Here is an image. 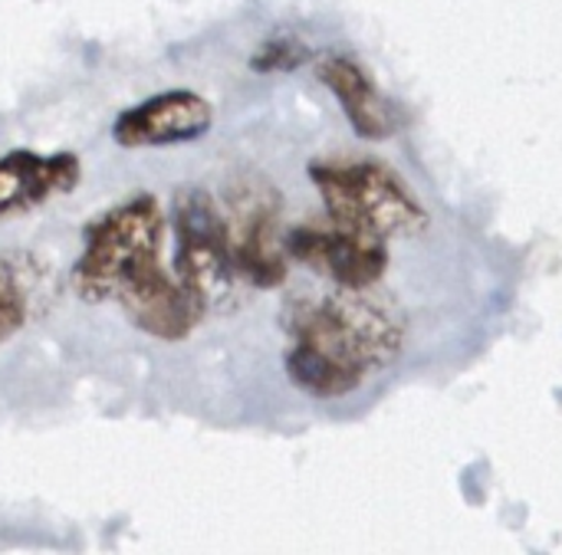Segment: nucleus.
Returning a JSON list of instances; mask_svg holds the SVG:
<instances>
[{"instance_id": "1", "label": "nucleus", "mask_w": 562, "mask_h": 555, "mask_svg": "<svg viewBox=\"0 0 562 555\" xmlns=\"http://www.w3.org/2000/svg\"><path fill=\"white\" fill-rule=\"evenodd\" d=\"M306 174L323 214L336 224L385 240H412L431 227V211L418 191L379 158H316Z\"/></svg>"}, {"instance_id": "2", "label": "nucleus", "mask_w": 562, "mask_h": 555, "mask_svg": "<svg viewBox=\"0 0 562 555\" xmlns=\"http://www.w3.org/2000/svg\"><path fill=\"white\" fill-rule=\"evenodd\" d=\"M168 217L155 194H132L82 230V250L72 263V290L86 303H115V296L145 270L161 263Z\"/></svg>"}, {"instance_id": "3", "label": "nucleus", "mask_w": 562, "mask_h": 555, "mask_svg": "<svg viewBox=\"0 0 562 555\" xmlns=\"http://www.w3.org/2000/svg\"><path fill=\"white\" fill-rule=\"evenodd\" d=\"M171 273L211 316L224 309L237 293V273L231 257V230L224 207L198 184L178 188L171 197Z\"/></svg>"}, {"instance_id": "4", "label": "nucleus", "mask_w": 562, "mask_h": 555, "mask_svg": "<svg viewBox=\"0 0 562 555\" xmlns=\"http://www.w3.org/2000/svg\"><path fill=\"white\" fill-rule=\"evenodd\" d=\"M224 217L231 230V257L237 286L254 293L286 290L293 263L286 257V224L280 191L257 174H240L224 191Z\"/></svg>"}, {"instance_id": "5", "label": "nucleus", "mask_w": 562, "mask_h": 555, "mask_svg": "<svg viewBox=\"0 0 562 555\" xmlns=\"http://www.w3.org/2000/svg\"><path fill=\"white\" fill-rule=\"evenodd\" d=\"M214 125L211 102L194 89H165L128 105L112 122V141L122 148H175L204 138Z\"/></svg>"}, {"instance_id": "6", "label": "nucleus", "mask_w": 562, "mask_h": 555, "mask_svg": "<svg viewBox=\"0 0 562 555\" xmlns=\"http://www.w3.org/2000/svg\"><path fill=\"white\" fill-rule=\"evenodd\" d=\"M316 79L336 95L352 132L362 141H385L402 128L398 105L375 86L372 72L359 59L346 53H329L316 59Z\"/></svg>"}, {"instance_id": "7", "label": "nucleus", "mask_w": 562, "mask_h": 555, "mask_svg": "<svg viewBox=\"0 0 562 555\" xmlns=\"http://www.w3.org/2000/svg\"><path fill=\"white\" fill-rule=\"evenodd\" d=\"M82 178V165L72 151L36 155L13 148L0 155V217L30 214L59 194H69Z\"/></svg>"}, {"instance_id": "8", "label": "nucleus", "mask_w": 562, "mask_h": 555, "mask_svg": "<svg viewBox=\"0 0 562 555\" xmlns=\"http://www.w3.org/2000/svg\"><path fill=\"white\" fill-rule=\"evenodd\" d=\"M36 290L33 260L23 253H0V346L10 342L26 322Z\"/></svg>"}, {"instance_id": "9", "label": "nucleus", "mask_w": 562, "mask_h": 555, "mask_svg": "<svg viewBox=\"0 0 562 555\" xmlns=\"http://www.w3.org/2000/svg\"><path fill=\"white\" fill-rule=\"evenodd\" d=\"M306 63H313L310 43H303L300 36H290V33L267 36L250 53V69L260 72V76H270V72H296Z\"/></svg>"}]
</instances>
